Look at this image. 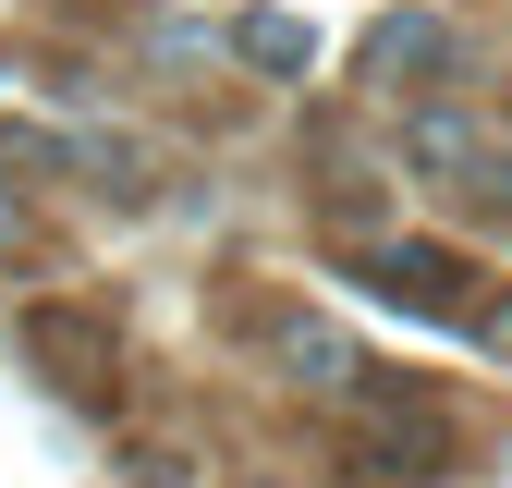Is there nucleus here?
Here are the masks:
<instances>
[{"mask_svg": "<svg viewBox=\"0 0 512 488\" xmlns=\"http://www.w3.org/2000/svg\"><path fill=\"white\" fill-rule=\"evenodd\" d=\"M354 464H366L378 488H427V476H439V427H427V415H378V427H354Z\"/></svg>", "mask_w": 512, "mask_h": 488, "instance_id": "obj_6", "label": "nucleus"}, {"mask_svg": "<svg viewBox=\"0 0 512 488\" xmlns=\"http://www.w3.org/2000/svg\"><path fill=\"white\" fill-rule=\"evenodd\" d=\"M208 61H232V25H196V13L135 25V74H208Z\"/></svg>", "mask_w": 512, "mask_h": 488, "instance_id": "obj_7", "label": "nucleus"}, {"mask_svg": "<svg viewBox=\"0 0 512 488\" xmlns=\"http://www.w3.org/2000/svg\"><path fill=\"white\" fill-rule=\"evenodd\" d=\"M464 196H488V208H512V147H488V159H476V183H464Z\"/></svg>", "mask_w": 512, "mask_h": 488, "instance_id": "obj_11", "label": "nucleus"}, {"mask_svg": "<svg viewBox=\"0 0 512 488\" xmlns=\"http://www.w3.org/2000/svg\"><path fill=\"white\" fill-rule=\"evenodd\" d=\"M256 342H269V366H281L293 391H366V379H378V366L354 354V330H342V318H317V305H281Z\"/></svg>", "mask_w": 512, "mask_h": 488, "instance_id": "obj_4", "label": "nucleus"}, {"mask_svg": "<svg viewBox=\"0 0 512 488\" xmlns=\"http://www.w3.org/2000/svg\"><path fill=\"white\" fill-rule=\"evenodd\" d=\"M342 281H366L378 305H415V318H439V330H476V257H452V244H354L342 257Z\"/></svg>", "mask_w": 512, "mask_h": 488, "instance_id": "obj_1", "label": "nucleus"}, {"mask_svg": "<svg viewBox=\"0 0 512 488\" xmlns=\"http://www.w3.org/2000/svg\"><path fill=\"white\" fill-rule=\"evenodd\" d=\"M476 159H488V135H476L464 110H403V171H427V183H452V196H464Z\"/></svg>", "mask_w": 512, "mask_h": 488, "instance_id": "obj_5", "label": "nucleus"}, {"mask_svg": "<svg viewBox=\"0 0 512 488\" xmlns=\"http://www.w3.org/2000/svg\"><path fill=\"white\" fill-rule=\"evenodd\" d=\"M25 366L49 391H74V403H98L110 379H122V330H110V305H74V293H49V305H25Z\"/></svg>", "mask_w": 512, "mask_h": 488, "instance_id": "obj_2", "label": "nucleus"}, {"mask_svg": "<svg viewBox=\"0 0 512 488\" xmlns=\"http://www.w3.org/2000/svg\"><path fill=\"white\" fill-rule=\"evenodd\" d=\"M122 488H183V452H122Z\"/></svg>", "mask_w": 512, "mask_h": 488, "instance_id": "obj_10", "label": "nucleus"}, {"mask_svg": "<svg viewBox=\"0 0 512 488\" xmlns=\"http://www.w3.org/2000/svg\"><path fill=\"white\" fill-rule=\"evenodd\" d=\"M232 61H256V74H305L317 37H305L293 13H232Z\"/></svg>", "mask_w": 512, "mask_h": 488, "instance_id": "obj_8", "label": "nucleus"}, {"mask_svg": "<svg viewBox=\"0 0 512 488\" xmlns=\"http://www.w3.org/2000/svg\"><path fill=\"white\" fill-rule=\"evenodd\" d=\"M427 74H452V13H427V0H391V13L354 37V86H366V98H415Z\"/></svg>", "mask_w": 512, "mask_h": 488, "instance_id": "obj_3", "label": "nucleus"}, {"mask_svg": "<svg viewBox=\"0 0 512 488\" xmlns=\"http://www.w3.org/2000/svg\"><path fill=\"white\" fill-rule=\"evenodd\" d=\"M25 244H37V208L13 196V171H0V257H25Z\"/></svg>", "mask_w": 512, "mask_h": 488, "instance_id": "obj_9", "label": "nucleus"}]
</instances>
